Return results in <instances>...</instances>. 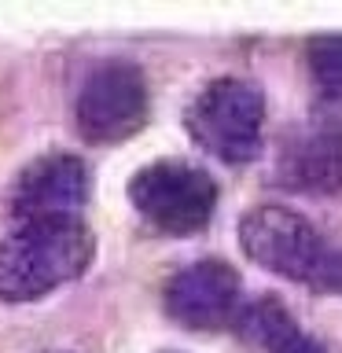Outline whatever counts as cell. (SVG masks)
<instances>
[{"label":"cell","mask_w":342,"mask_h":353,"mask_svg":"<svg viewBox=\"0 0 342 353\" xmlns=\"http://www.w3.org/2000/svg\"><path fill=\"white\" fill-rule=\"evenodd\" d=\"M96 239L81 217L22 221L0 243V302H33L77 280L92 261Z\"/></svg>","instance_id":"1"},{"label":"cell","mask_w":342,"mask_h":353,"mask_svg":"<svg viewBox=\"0 0 342 353\" xmlns=\"http://www.w3.org/2000/svg\"><path fill=\"white\" fill-rule=\"evenodd\" d=\"M261 88L243 77H217L188 107L192 137L225 162H250L261 151Z\"/></svg>","instance_id":"2"},{"label":"cell","mask_w":342,"mask_h":353,"mask_svg":"<svg viewBox=\"0 0 342 353\" xmlns=\"http://www.w3.org/2000/svg\"><path fill=\"white\" fill-rule=\"evenodd\" d=\"M129 199L165 236H192L214 217L217 184L199 165L154 162L129 181Z\"/></svg>","instance_id":"3"},{"label":"cell","mask_w":342,"mask_h":353,"mask_svg":"<svg viewBox=\"0 0 342 353\" xmlns=\"http://www.w3.org/2000/svg\"><path fill=\"white\" fill-rule=\"evenodd\" d=\"M239 243L250 261L287 280L316 283L320 269L328 261V247L320 239L316 225L291 206H254L239 221Z\"/></svg>","instance_id":"4"},{"label":"cell","mask_w":342,"mask_h":353,"mask_svg":"<svg viewBox=\"0 0 342 353\" xmlns=\"http://www.w3.org/2000/svg\"><path fill=\"white\" fill-rule=\"evenodd\" d=\"M74 121L92 143H118L132 137L148 121V81L140 66L125 59L99 63L77 92Z\"/></svg>","instance_id":"5"},{"label":"cell","mask_w":342,"mask_h":353,"mask_svg":"<svg viewBox=\"0 0 342 353\" xmlns=\"http://www.w3.org/2000/svg\"><path fill=\"white\" fill-rule=\"evenodd\" d=\"M239 302V276L228 261L206 258L165 283V313L184 327H221Z\"/></svg>","instance_id":"6"},{"label":"cell","mask_w":342,"mask_h":353,"mask_svg":"<svg viewBox=\"0 0 342 353\" xmlns=\"http://www.w3.org/2000/svg\"><path fill=\"white\" fill-rule=\"evenodd\" d=\"M88 199V165L77 154H48L33 162L15 184V214L22 221L77 217Z\"/></svg>","instance_id":"7"},{"label":"cell","mask_w":342,"mask_h":353,"mask_svg":"<svg viewBox=\"0 0 342 353\" xmlns=\"http://www.w3.org/2000/svg\"><path fill=\"white\" fill-rule=\"evenodd\" d=\"M283 176L302 192H342V125L298 140L287 154Z\"/></svg>","instance_id":"8"},{"label":"cell","mask_w":342,"mask_h":353,"mask_svg":"<svg viewBox=\"0 0 342 353\" xmlns=\"http://www.w3.org/2000/svg\"><path fill=\"white\" fill-rule=\"evenodd\" d=\"M309 66L328 96H342V37H316L309 44Z\"/></svg>","instance_id":"9"},{"label":"cell","mask_w":342,"mask_h":353,"mask_svg":"<svg viewBox=\"0 0 342 353\" xmlns=\"http://www.w3.org/2000/svg\"><path fill=\"white\" fill-rule=\"evenodd\" d=\"M269 353H324V346H320V342H313L309 335H302L298 327H291Z\"/></svg>","instance_id":"10"},{"label":"cell","mask_w":342,"mask_h":353,"mask_svg":"<svg viewBox=\"0 0 342 353\" xmlns=\"http://www.w3.org/2000/svg\"><path fill=\"white\" fill-rule=\"evenodd\" d=\"M316 287H328V291H342V254H328L324 269L316 276Z\"/></svg>","instance_id":"11"}]
</instances>
